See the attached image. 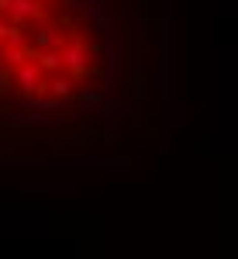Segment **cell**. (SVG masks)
I'll use <instances>...</instances> for the list:
<instances>
[{
  "mask_svg": "<svg viewBox=\"0 0 238 259\" xmlns=\"http://www.w3.org/2000/svg\"><path fill=\"white\" fill-rule=\"evenodd\" d=\"M45 87H49V90H52V94H56V97H66V94H69V90H73V83L66 80V76H59V80H45Z\"/></svg>",
  "mask_w": 238,
  "mask_h": 259,
  "instance_id": "obj_1",
  "label": "cell"
}]
</instances>
